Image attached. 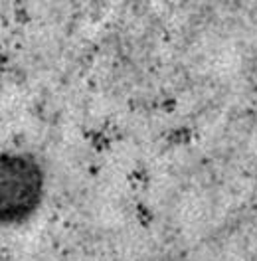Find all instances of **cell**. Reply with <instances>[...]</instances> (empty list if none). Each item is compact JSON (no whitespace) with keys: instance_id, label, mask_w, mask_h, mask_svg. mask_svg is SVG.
Returning <instances> with one entry per match:
<instances>
[{"instance_id":"cell-1","label":"cell","mask_w":257,"mask_h":261,"mask_svg":"<svg viewBox=\"0 0 257 261\" xmlns=\"http://www.w3.org/2000/svg\"><path fill=\"white\" fill-rule=\"evenodd\" d=\"M44 196V172L28 154L0 152V226H16L32 216Z\"/></svg>"}]
</instances>
